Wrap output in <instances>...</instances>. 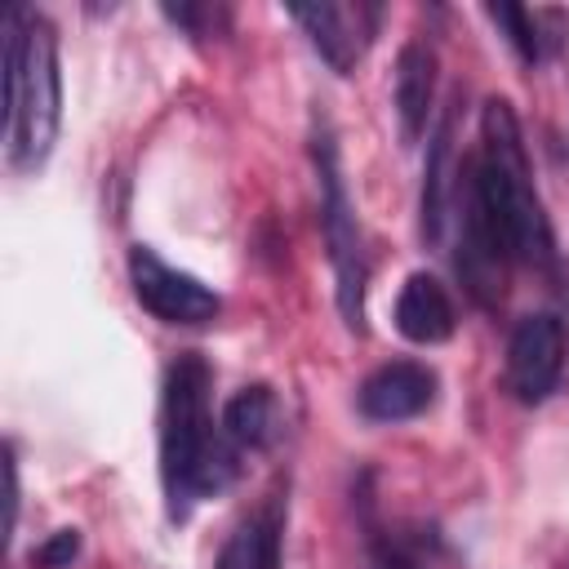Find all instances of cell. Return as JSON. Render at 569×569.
<instances>
[{
	"label": "cell",
	"mask_w": 569,
	"mask_h": 569,
	"mask_svg": "<svg viewBox=\"0 0 569 569\" xmlns=\"http://www.w3.org/2000/svg\"><path fill=\"white\" fill-rule=\"evenodd\" d=\"M453 160V111L440 116L431 142H427V169H422V200H418V227H422V240L436 244L440 231H445V213H449V196H453V178H449V164Z\"/></svg>",
	"instance_id": "cell-12"
},
{
	"label": "cell",
	"mask_w": 569,
	"mask_h": 569,
	"mask_svg": "<svg viewBox=\"0 0 569 569\" xmlns=\"http://www.w3.org/2000/svg\"><path fill=\"white\" fill-rule=\"evenodd\" d=\"M58 133V40L40 13L4 9V138L18 169H36Z\"/></svg>",
	"instance_id": "cell-3"
},
{
	"label": "cell",
	"mask_w": 569,
	"mask_h": 569,
	"mask_svg": "<svg viewBox=\"0 0 569 569\" xmlns=\"http://www.w3.org/2000/svg\"><path fill=\"white\" fill-rule=\"evenodd\" d=\"M289 18L311 36L316 53L338 71V76H351L356 58H360V9H347V4H289Z\"/></svg>",
	"instance_id": "cell-10"
},
{
	"label": "cell",
	"mask_w": 569,
	"mask_h": 569,
	"mask_svg": "<svg viewBox=\"0 0 569 569\" xmlns=\"http://www.w3.org/2000/svg\"><path fill=\"white\" fill-rule=\"evenodd\" d=\"M453 196L462 200V213H458V276L467 284V293L485 311H493L502 302V280H507L511 253H507V240H502V231H498V222H493V213H489L467 160L458 169Z\"/></svg>",
	"instance_id": "cell-5"
},
{
	"label": "cell",
	"mask_w": 569,
	"mask_h": 569,
	"mask_svg": "<svg viewBox=\"0 0 569 569\" xmlns=\"http://www.w3.org/2000/svg\"><path fill=\"white\" fill-rule=\"evenodd\" d=\"M436 400V373L418 360H391L360 382V413L373 422H405Z\"/></svg>",
	"instance_id": "cell-8"
},
{
	"label": "cell",
	"mask_w": 569,
	"mask_h": 569,
	"mask_svg": "<svg viewBox=\"0 0 569 569\" xmlns=\"http://www.w3.org/2000/svg\"><path fill=\"white\" fill-rule=\"evenodd\" d=\"M489 18L498 22V31L507 36V44H511L525 62H538V58H542V31H538V18H533L525 4H489Z\"/></svg>",
	"instance_id": "cell-15"
},
{
	"label": "cell",
	"mask_w": 569,
	"mask_h": 569,
	"mask_svg": "<svg viewBox=\"0 0 569 569\" xmlns=\"http://www.w3.org/2000/svg\"><path fill=\"white\" fill-rule=\"evenodd\" d=\"M471 178L507 240L511 262L525 267H551L556 244H551V222L542 213V200L529 182V156L520 142V124L511 102L489 98L480 111V151L467 156Z\"/></svg>",
	"instance_id": "cell-2"
},
{
	"label": "cell",
	"mask_w": 569,
	"mask_h": 569,
	"mask_svg": "<svg viewBox=\"0 0 569 569\" xmlns=\"http://www.w3.org/2000/svg\"><path fill=\"white\" fill-rule=\"evenodd\" d=\"M76 556H80V529H58L31 551V565L36 569H67Z\"/></svg>",
	"instance_id": "cell-16"
},
{
	"label": "cell",
	"mask_w": 569,
	"mask_h": 569,
	"mask_svg": "<svg viewBox=\"0 0 569 569\" xmlns=\"http://www.w3.org/2000/svg\"><path fill=\"white\" fill-rule=\"evenodd\" d=\"M453 325L458 320H453L449 289L431 271H413L396 298V329L418 347H436L453 338Z\"/></svg>",
	"instance_id": "cell-9"
},
{
	"label": "cell",
	"mask_w": 569,
	"mask_h": 569,
	"mask_svg": "<svg viewBox=\"0 0 569 569\" xmlns=\"http://www.w3.org/2000/svg\"><path fill=\"white\" fill-rule=\"evenodd\" d=\"M236 462L213 436L209 418V365L200 356H178L160 391V480L169 516L182 520L196 498L218 493Z\"/></svg>",
	"instance_id": "cell-1"
},
{
	"label": "cell",
	"mask_w": 569,
	"mask_h": 569,
	"mask_svg": "<svg viewBox=\"0 0 569 569\" xmlns=\"http://www.w3.org/2000/svg\"><path fill=\"white\" fill-rule=\"evenodd\" d=\"M213 569H280V511L267 507L236 525V533L222 542Z\"/></svg>",
	"instance_id": "cell-14"
},
{
	"label": "cell",
	"mask_w": 569,
	"mask_h": 569,
	"mask_svg": "<svg viewBox=\"0 0 569 569\" xmlns=\"http://www.w3.org/2000/svg\"><path fill=\"white\" fill-rule=\"evenodd\" d=\"M222 427H227V440L240 445V449H267L276 436H280V405H276V391L253 382V387H240L227 409H222Z\"/></svg>",
	"instance_id": "cell-13"
},
{
	"label": "cell",
	"mask_w": 569,
	"mask_h": 569,
	"mask_svg": "<svg viewBox=\"0 0 569 569\" xmlns=\"http://www.w3.org/2000/svg\"><path fill=\"white\" fill-rule=\"evenodd\" d=\"M129 284H133V298L164 325H209L222 311V302L209 284H200L191 271L169 267L147 244L129 249Z\"/></svg>",
	"instance_id": "cell-6"
},
{
	"label": "cell",
	"mask_w": 569,
	"mask_h": 569,
	"mask_svg": "<svg viewBox=\"0 0 569 569\" xmlns=\"http://www.w3.org/2000/svg\"><path fill=\"white\" fill-rule=\"evenodd\" d=\"M431 102H436V53L413 40L396 58V116L405 142H418L427 133Z\"/></svg>",
	"instance_id": "cell-11"
},
{
	"label": "cell",
	"mask_w": 569,
	"mask_h": 569,
	"mask_svg": "<svg viewBox=\"0 0 569 569\" xmlns=\"http://www.w3.org/2000/svg\"><path fill=\"white\" fill-rule=\"evenodd\" d=\"M565 373V325L547 311L525 316L507 342V387L520 405H542Z\"/></svg>",
	"instance_id": "cell-7"
},
{
	"label": "cell",
	"mask_w": 569,
	"mask_h": 569,
	"mask_svg": "<svg viewBox=\"0 0 569 569\" xmlns=\"http://www.w3.org/2000/svg\"><path fill=\"white\" fill-rule=\"evenodd\" d=\"M311 156H316V178H320V231L329 244V262L338 276V311L347 320L351 333H365V244H360V227H356V209L338 169V147L329 129H316L311 138Z\"/></svg>",
	"instance_id": "cell-4"
}]
</instances>
